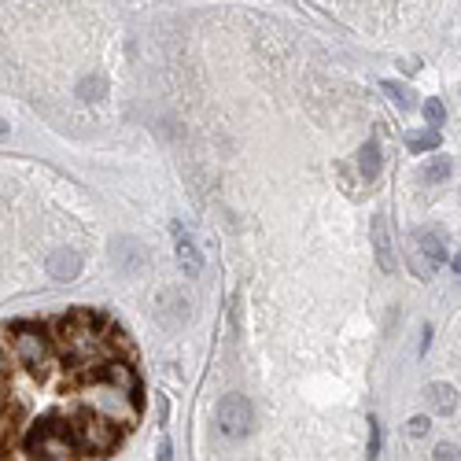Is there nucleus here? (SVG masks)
Segmentation results:
<instances>
[{
    "mask_svg": "<svg viewBox=\"0 0 461 461\" xmlns=\"http://www.w3.org/2000/svg\"><path fill=\"white\" fill-rule=\"evenodd\" d=\"M432 457H436V461H457V457H461V450L454 447V443H439V447L432 450Z\"/></svg>",
    "mask_w": 461,
    "mask_h": 461,
    "instance_id": "2eb2a0df",
    "label": "nucleus"
},
{
    "mask_svg": "<svg viewBox=\"0 0 461 461\" xmlns=\"http://www.w3.org/2000/svg\"><path fill=\"white\" fill-rule=\"evenodd\" d=\"M406 144H409V152H417V155H421V152H436V148L443 144V137L436 133V129H424V133H414Z\"/></svg>",
    "mask_w": 461,
    "mask_h": 461,
    "instance_id": "9b49d317",
    "label": "nucleus"
},
{
    "mask_svg": "<svg viewBox=\"0 0 461 461\" xmlns=\"http://www.w3.org/2000/svg\"><path fill=\"white\" fill-rule=\"evenodd\" d=\"M373 248H376V266H381L384 273H395V248H391V237H388V222L384 214H376L373 218Z\"/></svg>",
    "mask_w": 461,
    "mask_h": 461,
    "instance_id": "39448f33",
    "label": "nucleus"
},
{
    "mask_svg": "<svg viewBox=\"0 0 461 461\" xmlns=\"http://www.w3.org/2000/svg\"><path fill=\"white\" fill-rule=\"evenodd\" d=\"M414 244H417V258H414V273H421V281H428L443 262H447L450 255H447V244L439 240V233H417L414 237Z\"/></svg>",
    "mask_w": 461,
    "mask_h": 461,
    "instance_id": "7ed1b4c3",
    "label": "nucleus"
},
{
    "mask_svg": "<svg viewBox=\"0 0 461 461\" xmlns=\"http://www.w3.org/2000/svg\"><path fill=\"white\" fill-rule=\"evenodd\" d=\"M4 376L59 399L15 447L19 457H107L133 432L144 406L126 333L92 310L56 321H11L4 328Z\"/></svg>",
    "mask_w": 461,
    "mask_h": 461,
    "instance_id": "f257e3e1",
    "label": "nucleus"
},
{
    "mask_svg": "<svg viewBox=\"0 0 461 461\" xmlns=\"http://www.w3.org/2000/svg\"><path fill=\"white\" fill-rule=\"evenodd\" d=\"M424 402H428L432 414L450 417L454 409H457V391L450 384H443V381H432V384H424Z\"/></svg>",
    "mask_w": 461,
    "mask_h": 461,
    "instance_id": "423d86ee",
    "label": "nucleus"
},
{
    "mask_svg": "<svg viewBox=\"0 0 461 461\" xmlns=\"http://www.w3.org/2000/svg\"><path fill=\"white\" fill-rule=\"evenodd\" d=\"M421 177L432 181V185H436V181H447V177H450V159H432V162L421 170Z\"/></svg>",
    "mask_w": 461,
    "mask_h": 461,
    "instance_id": "f8f14e48",
    "label": "nucleus"
},
{
    "mask_svg": "<svg viewBox=\"0 0 461 461\" xmlns=\"http://www.w3.org/2000/svg\"><path fill=\"white\" fill-rule=\"evenodd\" d=\"M369 424H373V436H369V457H376V454H381V421L369 417Z\"/></svg>",
    "mask_w": 461,
    "mask_h": 461,
    "instance_id": "dca6fc26",
    "label": "nucleus"
},
{
    "mask_svg": "<svg viewBox=\"0 0 461 461\" xmlns=\"http://www.w3.org/2000/svg\"><path fill=\"white\" fill-rule=\"evenodd\" d=\"M248 428H251V402L244 399V395H222V402H218V432L225 439H240V436H248Z\"/></svg>",
    "mask_w": 461,
    "mask_h": 461,
    "instance_id": "f03ea898",
    "label": "nucleus"
},
{
    "mask_svg": "<svg viewBox=\"0 0 461 461\" xmlns=\"http://www.w3.org/2000/svg\"><path fill=\"white\" fill-rule=\"evenodd\" d=\"M81 273V255L78 251H71V248H59L52 258H48V277L52 281H74V277Z\"/></svg>",
    "mask_w": 461,
    "mask_h": 461,
    "instance_id": "0eeeda50",
    "label": "nucleus"
},
{
    "mask_svg": "<svg viewBox=\"0 0 461 461\" xmlns=\"http://www.w3.org/2000/svg\"><path fill=\"white\" fill-rule=\"evenodd\" d=\"M424 119L432 126H443V119H447V107H443L439 100H424Z\"/></svg>",
    "mask_w": 461,
    "mask_h": 461,
    "instance_id": "4468645a",
    "label": "nucleus"
},
{
    "mask_svg": "<svg viewBox=\"0 0 461 461\" xmlns=\"http://www.w3.org/2000/svg\"><path fill=\"white\" fill-rule=\"evenodd\" d=\"M104 92H107V81L96 78V74H89V78H81V85H78V100L92 104V100H100Z\"/></svg>",
    "mask_w": 461,
    "mask_h": 461,
    "instance_id": "9d476101",
    "label": "nucleus"
},
{
    "mask_svg": "<svg viewBox=\"0 0 461 461\" xmlns=\"http://www.w3.org/2000/svg\"><path fill=\"white\" fill-rule=\"evenodd\" d=\"M358 170H361V177H366V181H373L376 174H381V148H376L373 137L361 144V152H358Z\"/></svg>",
    "mask_w": 461,
    "mask_h": 461,
    "instance_id": "6e6552de",
    "label": "nucleus"
},
{
    "mask_svg": "<svg viewBox=\"0 0 461 461\" xmlns=\"http://www.w3.org/2000/svg\"><path fill=\"white\" fill-rule=\"evenodd\" d=\"M450 270H454V273H457V277H461V251H457V255H454V258H450Z\"/></svg>",
    "mask_w": 461,
    "mask_h": 461,
    "instance_id": "f3484780",
    "label": "nucleus"
},
{
    "mask_svg": "<svg viewBox=\"0 0 461 461\" xmlns=\"http://www.w3.org/2000/svg\"><path fill=\"white\" fill-rule=\"evenodd\" d=\"M170 233H174V255H177V266L185 270V277H200L203 273V255H200V248H196V240H192V233L181 222H174L170 225Z\"/></svg>",
    "mask_w": 461,
    "mask_h": 461,
    "instance_id": "20e7f679",
    "label": "nucleus"
},
{
    "mask_svg": "<svg viewBox=\"0 0 461 461\" xmlns=\"http://www.w3.org/2000/svg\"><path fill=\"white\" fill-rule=\"evenodd\" d=\"M381 89H384V92H388V96H391V100L399 104L402 111H409V107H414V100H417V96L409 92V89L402 85V81H391V78H384V81H381Z\"/></svg>",
    "mask_w": 461,
    "mask_h": 461,
    "instance_id": "1a4fd4ad",
    "label": "nucleus"
},
{
    "mask_svg": "<svg viewBox=\"0 0 461 461\" xmlns=\"http://www.w3.org/2000/svg\"><path fill=\"white\" fill-rule=\"evenodd\" d=\"M428 428H432V421H428V417H409L406 421V439H424Z\"/></svg>",
    "mask_w": 461,
    "mask_h": 461,
    "instance_id": "ddd939ff",
    "label": "nucleus"
}]
</instances>
